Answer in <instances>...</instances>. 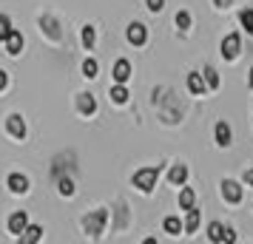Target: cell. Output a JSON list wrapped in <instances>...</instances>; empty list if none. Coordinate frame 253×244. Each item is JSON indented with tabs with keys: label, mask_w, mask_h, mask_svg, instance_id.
<instances>
[{
	"label": "cell",
	"mask_w": 253,
	"mask_h": 244,
	"mask_svg": "<svg viewBox=\"0 0 253 244\" xmlns=\"http://www.w3.org/2000/svg\"><path fill=\"white\" fill-rule=\"evenodd\" d=\"M157 179H160V165L157 168H142L134 174V187H139L142 193H151L157 187Z\"/></svg>",
	"instance_id": "1"
},
{
	"label": "cell",
	"mask_w": 253,
	"mask_h": 244,
	"mask_svg": "<svg viewBox=\"0 0 253 244\" xmlns=\"http://www.w3.org/2000/svg\"><path fill=\"white\" fill-rule=\"evenodd\" d=\"M105 221H108V210H94V213H88V216L83 219V227H85V233H88L91 239H97V236L103 233Z\"/></svg>",
	"instance_id": "2"
},
{
	"label": "cell",
	"mask_w": 253,
	"mask_h": 244,
	"mask_svg": "<svg viewBox=\"0 0 253 244\" xmlns=\"http://www.w3.org/2000/svg\"><path fill=\"white\" fill-rule=\"evenodd\" d=\"M239 46H242L239 35H228L225 40H222V57H225V60H233L236 54H239Z\"/></svg>",
	"instance_id": "3"
},
{
	"label": "cell",
	"mask_w": 253,
	"mask_h": 244,
	"mask_svg": "<svg viewBox=\"0 0 253 244\" xmlns=\"http://www.w3.org/2000/svg\"><path fill=\"white\" fill-rule=\"evenodd\" d=\"M26 227H29V219H26L23 210H17V213H12V216H9V233L20 236V233H26Z\"/></svg>",
	"instance_id": "4"
},
{
	"label": "cell",
	"mask_w": 253,
	"mask_h": 244,
	"mask_svg": "<svg viewBox=\"0 0 253 244\" xmlns=\"http://www.w3.org/2000/svg\"><path fill=\"white\" fill-rule=\"evenodd\" d=\"M6 128H9V134L17 137V139H23V137H26V122H23V116H20V114L9 116V119H6Z\"/></svg>",
	"instance_id": "5"
},
{
	"label": "cell",
	"mask_w": 253,
	"mask_h": 244,
	"mask_svg": "<svg viewBox=\"0 0 253 244\" xmlns=\"http://www.w3.org/2000/svg\"><path fill=\"white\" fill-rule=\"evenodd\" d=\"M145 40H148V32H145V26H142V23H131V26H128V43L142 46Z\"/></svg>",
	"instance_id": "6"
},
{
	"label": "cell",
	"mask_w": 253,
	"mask_h": 244,
	"mask_svg": "<svg viewBox=\"0 0 253 244\" xmlns=\"http://www.w3.org/2000/svg\"><path fill=\"white\" fill-rule=\"evenodd\" d=\"M222 196L228 199L230 205H236V202L242 199V185L239 182H233V179H228V182L222 185Z\"/></svg>",
	"instance_id": "7"
},
{
	"label": "cell",
	"mask_w": 253,
	"mask_h": 244,
	"mask_svg": "<svg viewBox=\"0 0 253 244\" xmlns=\"http://www.w3.org/2000/svg\"><path fill=\"white\" fill-rule=\"evenodd\" d=\"M77 108H80V114L91 116L94 111H97V100H94L91 94H80V97H77Z\"/></svg>",
	"instance_id": "8"
},
{
	"label": "cell",
	"mask_w": 253,
	"mask_h": 244,
	"mask_svg": "<svg viewBox=\"0 0 253 244\" xmlns=\"http://www.w3.org/2000/svg\"><path fill=\"white\" fill-rule=\"evenodd\" d=\"M9 190H12V193H26V190H29V179H26L23 174H12L9 176Z\"/></svg>",
	"instance_id": "9"
},
{
	"label": "cell",
	"mask_w": 253,
	"mask_h": 244,
	"mask_svg": "<svg viewBox=\"0 0 253 244\" xmlns=\"http://www.w3.org/2000/svg\"><path fill=\"white\" fill-rule=\"evenodd\" d=\"M6 51H9V54H20V51H23V35H20V32H12V35H9Z\"/></svg>",
	"instance_id": "10"
},
{
	"label": "cell",
	"mask_w": 253,
	"mask_h": 244,
	"mask_svg": "<svg viewBox=\"0 0 253 244\" xmlns=\"http://www.w3.org/2000/svg\"><path fill=\"white\" fill-rule=\"evenodd\" d=\"M128 77H131V63H128V60H117V66H114V80H117V82H126Z\"/></svg>",
	"instance_id": "11"
},
{
	"label": "cell",
	"mask_w": 253,
	"mask_h": 244,
	"mask_svg": "<svg viewBox=\"0 0 253 244\" xmlns=\"http://www.w3.org/2000/svg\"><path fill=\"white\" fill-rule=\"evenodd\" d=\"M216 145H222V148L230 145V125L228 122H216Z\"/></svg>",
	"instance_id": "12"
},
{
	"label": "cell",
	"mask_w": 253,
	"mask_h": 244,
	"mask_svg": "<svg viewBox=\"0 0 253 244\" xmlns=\"http://www.w3.org/2000/svg\"><path fill=\"white\" fill-rule=\"evenodd\" d=\"M205 85H208V82H202V77H199L196 71L188 74V91H191V94H205Z\"/></svg>",
	"instance_id": "13"
},
{
	"label": "cell",
	"mask_w": 253,
	"mask_h": 244,
	"mask_svg": "<svg viewBox=\"0 0 253 244\" xmlns=\"http://www.w3.org/2000/svg\"><path fill=\"white\" fill-rule=\"evenodd\" d=\"M168 179H171V185H182L185 179H188V168H185V165H173Z\"/></svg>",
	"instance_id": "14"
},
{
	"label": "cell",
	"mask_w": 253,
	"mask_h": 244,
	"mask_svg": "<svg viewBox=\"0 0 253 244\" xmlns=\"http://www.w3.org/2000/svg\"><path fill=\"white\" fill-rule=\"evenodd\" d=\"M40 236H43V227H40V224H29L26 233H23V242L26 244H35V242H40Z\"/></svg>",
	"instance_id": "15"
},
{
	"label": "cell",
	"mask_w": 253,
	"mask_h": 244,
	"mask_svg": "<svg viewBox=\"0 0 253 244\" xmlns=\"http://www.w3.org/2000/svg\"><path fill=\"white\" fill-rule=\"evenodd\" d=\"M225 236H228V230H225L219 221H213V224L208 227V239H211V242H225Z\"/></svg>",
	"instance_id": "16"
},
{
	"label": "cell",
	"mask_w": 253,
	"mask_h": 244,
	"mask_svg": "<svg viewBox=\"0 0 253 244\" xmlns=\"http://www.w3.org/2000/svg\"><path fill=\"white\" fill-rule=\"evenodd\" d=\"M165 233H171V236H179V233H182V221L176 219V216H168V219H165Z\"/></svg>",
	"instance_id": "17"
},
{
	"label": "cell",
	"mask_w": 253,
	"mask_h": 244,
	"mask_svg": "<svg viewBox=\"0 0 253 244\" xmlns=\"http://www.w3.org/2000/svg\"><path fill=\"white\" fill-rule=\"evenodd\" d=\"M12 32H14V29H12V23H9V17H6V14H0V43H6Z\"/></svg>",
	"instance_id": "18"
},
{
	"label": "cell",
	"mask_w": 253,
	"mask_h": 244,
	"mask_svg": "<svg viewBox=\"0 0 253 244\" xmlns=\"http://www.w3.org/2000/svg\"><path fill=\"white\" fill-rule=\"evenodd\" d=\"M179 208H182V210L194 208V190H191V187H185L182 193H179Z\"/></svg>",
	"instance_id": "19"
},
{
	"label": "cell",
	"mask_w": 253,
	"mask_h": 244,
	"mask_svg": "<svg viewBox=\"0 0 253 244\" xmlns=\"http://www.w3.org/2000/svg\"><path fill=\"white\" fill-rule=\"evenodd\" d=\"M196 227H199V210L191 208V210H188V219H185V230H188V233H194Z\"/></svg>",
	"instance_id": "20"
},
{
	"label": "cell",
	"mask_w": 253,
	"mask_h": 244,
	"mask_svg": "<svg viewBox=\"0 0 253 244\" xmlns=\"http://www.w3.org/2000/svg\"><path fill=\"white\" fill-rule=\"evenodd\" d=\"M205 82H208V88H219V74L213 66H205Z\"/></svg>",
	"instance_id": "21"
},
{
	"label": "cell",
	"mask_w": 253,
	"mask_h": 244,
	"mask_svg": "<svg viewBox=\"0 0 253 244\" xmlns=\"http://www.w3.org/2000/svg\"><path fill=\"white\" fill-rule=\"evenodd\" d=\"M111 100H114V103H126V100H128V91H126V85H123V82H117L114 88H111Z\"/></svg>",
	"instance_id": "22"
},
{
	"label": "cell",
	"mask_w": 253,
	"mask_h": 244,
	"mask_svg": "<svg viewBox=\"0 0 253 244\" xmlns=\"http://www.w3.org/2000/svg\"><path fill=\"white\" fill-rule=\"evenodd\" d=\"M97 69H100V66H97V60H91V57L83 63V74H85L88 80H91V77H97Z\"/></svg>",
	"instance_id": "23"
},
{
	"label": "cell",
	"mask_w": 253,
	"mask_h": 244,
	"mask_svg": "<svg viewBox=\"0 0 253 244\" xmlns=\"http://www.w3.org/2000/svg\"><path fill=\"white\" fill-rule=\"evenodd\" d=\"M239 20H242V26L248 29V35H253V9H245V12L239 14Z\"/></svg>",
	"instance_id": "24"
},
{
	"label": "cell",
	"mask_w": 253,
	"mask_h": 244,
	"mask_svg": "<svg viewBox=\"0 0 253 244\" xmlns=\"http://www.w3.org/2000/svg\"><path fill=\"white\" fill-rule=\"evenodd\" d=\"M94 40H97L94 29H91V26H85V29H83V46H85V48H91V46H94Z\"/></svg>",
	"instance_id": "25"
},
{
	"label": "cell",
	"mask_w": 253,
	"mask_h": 244,
	"mask_svg": "<svg viewBox=\"0 0 253 244\" xmlns=\"http://www.w3.org/2000/svg\"><path fill=\"white\" fill-rule=\"evenodd\" d=\"M40 23H43V26H48L46 32H48V35H51V37H54V40H60V29H57V23H54L51 17H43Z\"/></svg>",
	"instance_id": "26"
},
{
	"label": "cell",
	"mask_w": 253,
	"mask_h": 244,
	"mask_svg": "<svg viewBox=\"0 0 253 244\" xmlns=\"http://www.w3.org/2000/svg\"><path fill=\"white\" fill-rule=\"evenodd\" d=\"M176 26H179V29H191V14L188 12H176Z\"/></svg>",
	"instance_id": "27"
},
{
	"label": "cell",
	"mask_w": 253,
	"mask_h": 244,
	"mask_svg": "<svg viewBox=\"0 0 253 244\" xmlns=\"http://www.w3.org/2000/svg\"><path fill=\"white\" fill-rule=\"evenodd\" d=\"M60 193H63V196H71V193H74V185H71V179H60Z\"/></svg>",
	"instance_id": "28"
},
{
	"label": "cell",
	"mask_w": 253,
	"mask_h": 244,
	"mask_svg": "<svg viewBox=\"0 0 253 244\" xmlns=\"http://www.w3.org/2000/svg\"><path fill=\"white\" fill-rule=\"evenodd\" d=\"M162 3H165V0H148V9H151V12H160Z\"/></svg>",
	"instance_id": "29"
},
{
	"label": "cell",
	"mask_w": 253,
	"mask_h": 244,
	"mask_svg": "<svg viewBox=\"0 0 253 244\" xmlns=\"http://www.w3.org/2000/svg\"><path fill=\"white\" fill-rule=\"evenodd\" d=\"M6 82H9V77H6V71H0V91L6 88Z\"/></svg>",
	"instance_id": "30"
},
{
	"label": "cell",
	"mask_w": 253,
	"mask_h": 244,
	"mask_svg": "<svg viewBox=\"0 0 253 244\" xmlns=\"http://www.w3.org/2000/svg\"><path fill=\"white\" fill-rule=\"evenodd\" d=\"M245 182H248V185H253V168H251V171H245Z\"/></svg>",
	"instance_id": "31"
},
{
	"label": "cell",
	"mask_w": 253,
	"mask_h": 244,
	"mask_svg": "<svg viewBox=\"0 0 253 244\" xmlns=\"http://www.w3.org/2000/svg\"><path fill=\"white\" fill-rule=\"evenodd\" d=\"M213 3H216L219 9H225V6H230V0H213Z\"/></svg>",
	"instance_id": "32"
},
{
	"label": "cell",
	"mask_w": 253,
	"mask_h": 244,
	"mask_svg": "<svg viewBox=\"0 0 253 244\" xmlns=\"http://www.w3.org/2000/svg\"><path fill=\"white\" fill-rule=\"evenodd\" d=\"M251 88H253V69H251Z\"/></svg>",
	"instance_id": "33"
}]
</instances>
